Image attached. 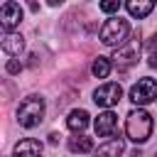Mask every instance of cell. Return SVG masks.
I'll return each instance as SVG.
<instances>
[{"mask_svg":"<svg viewBox=\"0 0 157 157\" xmlns=\"http://www.w3.org/2000/svg\"><path fill=\"white\" fill-rule=\"evenodd\" d=\"M49 142H52V145H56V142H59V135H56V132H52V135H49Z\"/></svg>","mask_w":157,"mask_h":157,"instance_id":"ac0fdd59","label":"cell"},{"mask_svg":"<svg viewBox=\"0 0 157 157\" xmlns=\"http://www.w3.org/2000/svg\"><path fill=\"white\" fill-rule=\"evenodd\" d=\"M20 71H22V64L17 59H10L7 61V74H20Z\"/></svg>","mask_w":157,"mask_h":157,"instance_id":"e0dca14e","label":"cell"},{"mask_svg":"<svg viewBox=\"0 0 157 157\" xmlns=\"http://www.w3.org/2000/svg\"><path fill=\"white\" fill-rule=\"evenodd\" d=\"M120 98H123V88H120V83H113V81H108V83H103V86H98L93 91L96 105H101L105 110H110L113 105H118Z\"/></svg>","mask_w":157,"mask_h":157,"instance_id":"5b68a950","label":"cell"},{"mask_svg":"<svg viewBox=\"0 0 157 157\" xmlns=\"http://www.w3.org/2000/svg\"><path fill=\"white\" fill-rule=\"evenodd\" d=\"M44 118V98L42 96H27L17 108V123L22 128H34Z\"/></svg>","mask_w":157,"mask_h":157,"instance_id":"7a4b0ae2","label":"cell"},{"mask_svg":"<svg viewBox=\"0 0 157 157\" xmlns=\"http://www.w3.org/2000/svg\"><path fill=\"white\" fill-rule=\"evenodd\" d=\"M98 7H101V12H108V15H110V12H118V10H120V2H118V0H103Z\"/></svg>","mask_w":157,"mask_h":157,"instance_id":"2e32d148","label":"cell"},{"mask_svg":"<svg viewBox=\"0 0 157 157\" xmlns=\"http://www.w3.org/2000/svg\"><path fill=\"white\" fill-rule=\"evenodd\" d=\"M91 71H93V76H98V78H105V76L110 74V59H105V56H98V59L93 61Z\"/></svg>","mask_w":157,"mask_h":157,"instance_id":"9a60e30c","label":"cell"},{"mask_svg":"<svg viewBox=\"0 0 157 157\" xmlns=\"http://www.w3.org/2000/svg\"><path fill=\"white\" fill-rule=\"evenodd\" d=\"M130 37V25L123 17H110L103 27H101V42L105 47H123Z\"/></svg>","mask_w":157,"mask_h":157,"instance_id":"3957f363","label":"cell"},{"mask_svg":"<svg viewBox=\"0 0 157 157\" xmlns=\"http://www.w3.org/2000/svg\"><path fill=\"white\" fill-rule=\"evenodd\" d=\"M42 142L34 137H25L15 145V157H42Z\"/></svg>","mask_w":157,"mask_h":157,"instance_id":"9c48e42d","label":"cell"},{"mask_svg":"<svg viewBox=\"0 0 157 157\" xmlns=\"http://www.w3.org/2000/svg\"><path fill=\"white\" fill-rule=\"evenodd\" d=\"M125 132H128V137H130L132 142H137V145L147 142L150 135H152V115H150L147 110H142V108L130 110L128 118H125Z\"/></svg>","mask_w":157,"mask_h":157,"instance_id":"6da1fadb","label":"cell"},{"mask_svg":"<svg viewBox=\"0 0 157 157\" xmlns=\"http://www.w3.org/2000/svg\"><path fill=\"white\" fill-rule=\"evenodd\" d=\"M0 49L7 52L10 56H20V54L25 52V39H22V34L7 32L5 37H0Z\"/></svg>","mask_w":157,"mask_h":157,"instance_id":"ba28073f","label":"cell"},{"mask_svg":"<svg viewBox=\"0 0 157 157\" xmlns=\"http://www.w3.org/2000/svg\"><path fill=\"white\" fill-rule=\"evenodd\" d=\"M96 135L98 137H110L113 132H115V125H118V115L113 113V110H103V113H98V118H96Z\"/></svg>","mask_w":157,"mask_h":157,"instance_id":"52a82bcc","label":"cell"},{"mask_svg":"<svg viewBox=\"0 0 157 157\" xmlns=\"http://www.w3.org/2000/svg\"><path fill=\"white\" fill-rule=\"evenodd\" d=\"M152 10H155V2H152V0H130V2H128V12H130L132 17H137V20H140V17H147Z\"/></svg>","mask_w":157,"mask_h":157,"instance_id":"4fadbf2b","label":"cell"},{"mask_svg":"<svg viewBox=\"0 0 157 157\" xmlns=\"http://www.w3.org/2000/svg\"><path fill=\"white\" fill-rule=\"evenodd\" d=\"M69 150H71V152H78V155L91 152V150H93V140L86 137V135H76V137L69 140Z\"/></svg>","mask_w":157,"mask_h":157,"instance_id":"5bb4252c","label":"cell"},{"mask_svg":"<svg viewBox=\"0 0 157 157\" xmlns=\"http://www.w3.org/2000/svg\"><path fill=\"white\" fill-rule=\"evenodd\" d=\"M20 22H22V7H20V2H12V0L5 2L0 7V27L5 32H15L20 27Z\"/></svg>","mask_w":157,"mask_h":157,"instance_id":"8992f818","label":"cell"},{"mask_svg":"<svg viewBox=\"0 0 157 157\" xmlns=\"http://www.w3.org/2000/svg\"><path fill=\"white\" fill-rule=\"evenodd\" d=\"M155 98H157V81L150 78V76L140 78V81L130 88V101H132L135 105H147V103H152Z\"/></svg>","mask_w":157,"mask_h":157,"instance_id":"277c9868","label":"cell"},{"mask_svg":"<svg viewBox=\"0 0 157 157\" xmlns=\"http://www.w3.org/2000/svg\"><path fill=\"white\" fill-rule=\"evenodd\" d=\"M123 150H125L123 137H110L108 142H103V145L96 150V157H120Z\"/></svg>","mask_w":157,"mask_h":157,"instance_id":"30bf717a","label":"cell"},{"mask_svg":"<svg viewBox=\"0 0 157 157\" xmlns=\"http://www.w3.org/2000/svg\"><path fill=\"white\" fill-rule=\"evenodd\" d=\"M113 59H115V64H118L120 69H128L130 64H135V61H137V49H135V47H125V44H123V47H118V52H115V56H113Z\"/></svg>","mask_w":157,"mask_h":157,"instance_id":"7c38bea8","label":"cell"},{"mask_svg":"<svg viewBox=\"0 0 157 157\" xmlns=\"http://www.w3.org/2000/svg\"><path fill=\"white\" fill-rule=\"evenodd\" d=\"M88 118H91V115H88L86 110H81V108H78V110H71L69 118H66V128H69L71 132H81V130L88 128Z\"/></svg>","mask_w":157,"mask_h":157,"instance_id":"8fae6325","label":"cell"}]
</instances>
